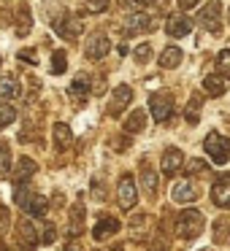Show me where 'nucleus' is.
<instances>
[{"label":"nucleus","mask_w":230,"mask_h":251,"mask_svg":"<svg viewBox=\"0 0 230 251\" xmlns=\"http://www.w3.org/2000/svg\"><path fill=\"white\" fill-rule=\"evenodd\" d=\"M203 222H206V219H203L201 211L187 208V211H181L179 219H176V235H179V238H184V240L198 238V235L203 232Z\"/></svg>","instance_id":"nucleus-1"},{"label":"nucleus","mask_w":230,"mask_h":251,"mask_svg":"<svg viewBox=\"0 0 230 251\" xmlns=\"http://www.w3.org/2000/svg\"><path fill=\"white\" fill-rule=\"evenodd\" d=\"M203 149L211 157V162H217V165L230 162V138L219 135V132H208L206 141H203Z\"/></svg>","instance_id":"nucleus-2"},{"label":"nucleus","mask_w":230,"mask_h":251,"mask_svg":"<svg viewBox=\"0 0 230 251\" xmlns=\"http://www.w3.org/2000/svg\"><path fill=\"white\" fill-rule=\"evenodd\" d=\"M116 197H119V205L130 211L133 205L138 202V186H136V178L130 173H125L116 184Z\"/></svg>","instance_id":"nucleus-3"},{"label":"nucleus","mask_w":230,"mask_h":251,"mask_svg":"<svg viewBox=\"0 0 230 251\" xmlns=\"http://www.w3.org/2000/svg\"><path fill=\"white\" fill-rule=\"evenodd\" d=\"M149 108H152V119L154 122H165L173 114V98L168 92H154L149 98Z\"/></svg>","instance_id":"nucleus-4"},{"label":"nucleus","mask_w":230,"mask_h":251,"mask_svg":"<svg viewBox=\"0 0 230 251\" xmlns=\"http://www.w3.org/2000/svg\"><path fill=\"white\" fill-rule=\"evenodd\" d=\"M198 22L208 30V33H219V22H222V6H219L217 0L206 3V6L198 11Z\"/></svg>","instance_id":"nucleus-5"},{"label":"nucleus","mask_w":230,"mask_h":251,"mask_svg":"<svg viewBox=\"0 0 230 251\" xmlns=\"http://www.w3.org/2000/svg\"><path fill=\"white\" fill-rule=\"evenodd\" d=\"M130 100H133V89L127 87V84L116 87L114 92H111V100H109V116H122V111L130 105Z\"/></svg>","instance_id":"nucleus-6"},{"label":"nucleus","mask_w":230,"mask_h":251,"mask_svg":"<svg viewBox=\"0 0 230 251\" xmlns=\"http://www.w3.org/2000/svg\"><path fill=\"white\" fill-rule=\"evenodd\" d=\"M55 30H57V35L60 38H65V41H73V38H79L82 35V30H84V25H82V19L79 17H62V19H57L55 22Z\"/></svg>","instance_id":"nucleus-7"},{"label":"nucleus","mask_w":230,"mask_h":251,"mask_svg":"<svg viewBox=\"0 0 230 251\" xmlns=\"http://www.w3.org/2000/svg\"><path fill=\"white\" fill-rule=\"evenodd\" d=\"M165 33H168L171 38H184V35L192 33V22L184 14H171V17L165 19Z\"/></svg>","instance_id":"nucleus-8"},{"label":"nucleus","mask_w":230,"mask_h":251,"mask_svg":"<svg viewBox=\"0 0 230 251\" xmlns=\"http://www.w3.org/2000/svg\"><path fill=\"white\" fill-rule=\"evenodd\" d=\"M109 49H111V41H109V35L98 33V35H89V41H87V49H84V54H87V60H103V57L109 54Z\"/></svg>","instance_id":"nucleus-9"},{"label":"nucleus","mask_w":230,"mask_h":251,"mask_svg":"<svg viewBox=\"0 0 230 251\" xmlns=\"http://www.w3.org/2000/svg\"><path fill=\"white\" fill-rule=\"evenodd\" d=\"M171 200H173V202H181V205H187V202H195V200H198L195 184H190L187 178L176 181L173 189H171Z\"/></svg>","instance_id":"nucleus-10"},{"label":"nucleus","mask_w":230,"mask_h":251,"mask_svg":"<svg viewBox=\"0 0 230 251\" xmlns=\"http://www.w3.org/2000/svg\"><path fill=\"white\" fill-rule=\"evenodd\" d=\"M122 229V224H119V219H114V216H109V219H100L98 224L92 227V238L95 240H106V238H111V235H116Z\"/></svg>","instance_id":"nucleus-11"},{"label":"nucleus","mask_w":230,"mask_h":251,"mask_svg":"<svg viewBox=\"0 0 230 251\" xmlns=\"http://www.w3.org/2000/svg\"><path fill=\"white\" fill-rule=\"evenodd\" d=\"M181 162H184V154H181V149H165L163 154V173L165 176H173L181 170Z\"/></svg>","instance_id":"nucleus-12"},{"label":"nucleus","mask_w":230,"mask_h":251,"mask_svg":"<svg viewBox=\"0 0 230 251\" xmlns=\"http://www.w3.org/2000/svg\"><path fill=\"white\" fill-rule=\"evenodd\" d=\"M154 27L152 17L149 14H133L130 19H127V35H138V33H149V30Z\"/></svg>","instance_id":"nucleus-13"},{"label":"nucleus","mask_w":230,"mask_h":251,"mask_svg":"<svg viewBox=\"0 0 230 251\" xmlns=\"http://www.w3.org/2000/svg\"><path fill=\"white\" fill-rule=\"evenodd\" d=\"M17 238H19V246H25L28 251H33L35 246L41 243V240H38V235H35V229H33V224H30V222H22V224H19Z\"/></svg>","instance_id":"nucleus-14"},{"label":"nucleus","mask_w":230,"mask_h":251,"mask_svg":"<svg viewBox=\"0 0 230 251\" xmlns=\"http://www.w3.org/2000/svg\"><path fill=\"white\" fill-rule=\"evenodd\" d=\"M211 202H214L217 208L230 211V184H225V181L214 184V186H211Z\"/></svg>","instance_id":"nucleus-15"},{"label":"nucleus","mask_w":230,"mask_h":251,"mask_svg":"<svg viewBox=\"0 0 230 251\" xmlns=\"http://www.w3.org/2000/svg\"><path fill=\"white\" fill-rule=\"evenodd\" d=\"M181 60H184V51L179 49V46H168V49H163V54H160V68H179Z\"/></svg>","instance_id":"nucleus-16"},{"label":"nucleus","mask_w":230,"mask_h":251,"mask_svg":"<svg viewBox=\"0 0 230 251\" xmlns=\"http://www.w3.org/2000/svg\"><path fill=\"white\" fill-rule=\"evenodd\" d=\"M35 170H38V165H35L30 157H22V162L17 165V173H14V181H17V184H28V181L35 176Z\"/></svg>","instance_id":"nucleus-17"},{"label":"nucleus","mask_w":230,"mask_h":251,"mask_svg":"<svg viewBox=\"0 0 230 251\" xmlns=\"http://www.w3.org/2000/svg\"><path fill=\"white\" fill-rule=\"evenodd\" d=\"M141 186H144V192H146L149 197L157 195L160 178H157V173H154V170H149V165H146V162L141 165Z\"/></svg>","instance_id":"nucleus-18"},{"label":"nucleus","mask_w":230,"mask_h":251,"mask_svg":"<svg viewBox=\"0 0 230 251\" xmlns=\"http://www.w3.org/2000/svg\"><path fill=\"white\" fill-rule=\"evenodd\" d=\"M203 89H206L211 98H219V95H225V89H228V81H225L219 73H211V76L203 78Z\"/></svg>","instance_id":"nucleus-19"},{"label":"nucleus","mask_w":230,"mask_h":251,"mask_svg":"<svg viewBox=\"0 0 230 251\" xmlns=\"http://www.w3.org/2000/svg\"><path fill=\"white\" fill-rule=\"evenodd\" d=\"M144 125H146V111H141V108H136V111H130V116L125 119V132H141L144 130Z\"/></svg>","instance_id":"nucleus-20"},{"label":"nucleus","mask_w":230,"mask_h":251,"mask_svg":"<svg viewBox=\"0 0 230 251\" xmlns=\"http://www.w3.org/2000/svg\"><path fill=\"white\" fill-rule=\"evenodd\" d=\"M55 143H57V149H68L73 143V132H71V127L68 125H62V122H57L55 125Z\"/></svg>","instance_id":"nucleus-21"},{"label":"nucleus","mask_w":230,"mask_h":251,"mask_svg":"<svg viewBox=\"0 0 230 251\" xmlns=\"http://www.w3.org/2000/svg\"><path fill=\"white\" fill-rule=\"evenodd\" d=\"M46 211H49V202H46L41 195H33V200H30L28 208H25V213H30L33 219H44Z\"/></svg>","instance_id":"nucleus-22"},{"label":"nucleus","mask_w":230,"mask_h":251,"mask_svg":"<svg viewBox=\"0 0 230 251\" xmlns=\"http://www.w3.org/2000/svg\"><path fill=\"white\" fill-rule=\"evenodd\" d=\"M19 95H22V89H19L17 78H11V76L0 78V98H19Z\"/></svg>","instance_id":"nucleus-23"},{"label":"nucleus","mask_w":230,"mask_h":251,"mask_svg":"<svg viewBox=\"0 0 230 251\" xmlns=\"http://www.w3.org/2000/svg\"><path fill=\"white\" fill-rule=\"evenodd\" d=\"M71 229H68V235H79L82 232V222H84V205L82 202H76V205L71 208Z\"/></svg>","instance_id":"nucleus-24"},{"label":"nucleus","mask_w":230,"mask_h":251,"mask_svg":"<svg viewBox=\"0 0 230 251\" xmlns=\"http://www.w3.org/2000/svg\"><path fill=\"white\" fill-rule=\"evenodd\" d=\"M230 240V222L228 219H219L214 224V243H228Z\"/></svg>","instance_id":"nucleus-25"},{"label":"nucleus","mask_w":230,"mask_h":251,"mask_svg":"<svg viewBox=\"0 0 230 251\" xmlns=\"http://www.w3.org/2000/svg\"><path fill=\"white\" fill-rule=\"evenodd\" d=\"M201 105H203V98L198 95V98H190V103H187V111H184V119L190 122V125H195L201 116H198V111H201Z\"/></svg>","instance_id":"nucleus-26"},{"label":"nucleus","mask_w":230,"mask_h":251,"mask_svg":"<svg viewBox=\"0 0 230 251\" xmlns=\"http://www.w3.org/2000/svg\"><path fill=\"white\" fill-rule=\"evenodd\" d=\"M217 71L222 78H230V49H222L217 54Z\"/></svg>","instance_id":"nucleus-27"},{"label":"nucleus","mask_w":230,"mask_h":251,"mask_svg":"<svg viewBox=\"0 0 230 251\" xmlns=\"http://www.w3.org/2000/svg\"><path fill=\"white\" fill-rule=\"evenodd\" d=\"M65 65H68V57L62 49H57L52 54V73H65Z\"/></svg>","instance_id":"nucleus-28"},{"label":"nucleus","mask_w":230,"mask_h":251,"mask_svg":"<svg viewBox=\"0 0 230 251\" xmlns=\"http://www.w3.org/2000/svg\"><path fill=\"white\" fill-rule=\"evenodd\" d=\"M14 200H17V205L25 211V208H28V202L33 200V192H30L28 186H17V192H14Z\"/></svg>","instance_id":"nucleus-29"},{"label":"nucleus","mask_w":230,"mask_h":251,"mask_svg":"<svg viewBox=\"0 0 230 251\" xmlns=\"http://www.w3.org/2000/svg\"><path fill=\"white\" fill-rule=\"evenodd\" d=\"M14 119H17V111H14V105L3 103V105H0V127H8Z\"/></svg>","instance_id":"nucleus-30"},{"label":"nucleus","mask_w":230,"mask_h":251,"mask_svg":"<svg viewBox=\"0 0 230 251\" xmlns=\"http://www.w3.org/2000/svg\"><path fill=\"white\" fill-rule=\"evenodd\" d=\"M11 170V151L6 143H0V176H6Z\"/></svg>","instance_id":"nucleus-31"},{"label":"nucleus","mask_w":230,"mask_h":251,"mask_svg":"<svg viewBox=\"0 0 230 251\" xmlns=\"http://www.w3.org/2000/svg\"><path fill=\"white\" fill-rule=\"evenodd\" d=\"M71 92L79 95V98H84V95L89 92V78H87V76H79L76 81L71 84Z\"/></svg>","instance_id":"nucleus-32"},{"label":"nucleus","mask_w":230,"mask_h":251,"mask_svg":"<svg viewBox=\"0 0 230 251\" xmlns=\"http://www.w3.org/2000/svg\"><path fill=\"white\" fill-rule=\"evenodd\" d=\"M55 238H57V229H55V224L52 222H46V227H44V235H41V243L44 246H49V243H55Z\"/></svg>","instance_id":"nucleus-33"},{"label":"nucleus","mask_w":230,"mask_h":251,"mask_svg":"<svg viewBox=\"0 0 230 251\" xmlns=\"http://www.w3.org/2000/svg\"><path fill=\"white\" fill-rule=\"evenodd\" d=\"M111 0H87V11L89 14H103L106 8H109Z\"/></svg>","instance_id":"nucleus-34"},{"label":"nucleus","mask_w":230,"mask_h":251,"mask_svg":"<svg viewBox=\"0 0 230 251\" xmlns=\"http://www.w3.org/2000/svg\"><path fill=\"white\" fill-rule=\"evenodd\" d=\"M17 30H19V35H28L30 33V11H28V8L19 14V27Z\"/></svg>","instance_id":"nucleus-35"},{"label":"nucleus","mask_w":230,"mask_h":251,"mask_svg":"<svg viewBox=\"0 0 230 251\" xmlns=\"http://www.w3.org/2000/svg\"><path fill=\"white\" fill-rule=\"evenodd\" d=\"M149 57H152V46H149V44L136 46V60H138V62H146Z\"/></svg>","instance_id":"nucleus-36"},{"label":"nucleus","mask_w":230,"mask_h":251,"mask_svg":"<svg viewBox=\"0 0 230 251\" xmlns=\"http://www.w3.org/2000/svg\"><path fill=\"white\" fill-rule=\"evenodd\" d=\"M92 197L95 200H106V189H103V181L92 178Z\"/></svg>","instance_id":"nucleus-37"},{"label":"nucleus","mask_w":230,"mask_h":251,"mask_svg":"<svg viewBox=\"0 0 230 251\" xmlns=\"http://www.w3.org/2000/svg\"><path fill=\"white\" fill-rule=\"evenodd\" d=\"M195 173H206V162H201V159H192V162L187 165V176H195Z\"/></svg>","instance_id":"nucleus-38"},{"label":"nucleus","mask_w":230,"mask_h":251,"mask_svg":"<svg viewBox=\"0 0 230 251\" xmlns=\"http://www.w3.org/2000/svg\"><path fill=\"white\" fill-rule=\"evenodd\" d=\"M8 208H0V232H3V229H8Z\"/></svg>","instance_id":"nucleus-39"},{"label":"nucleus","mask_w":230,"mask_h":251,"mask_svg":"<svg viewBox=\"0 0 230 251\" xmlns=\"http://www.w3.org/2000/svg\"><path fill=\"white\" fill-rule=\"evenodd\" d=\"M19 60H25V62H35V54H33V51H19Z\"/></svg>","instance_id":"nucleus-40"},{"label":"nucleus","mask_w":230,"mask_h":251,"mask_svg":"<svg viewBox=\"0 0 230 251\" xmlns=\"http://www.w3.org/2000/svg\"><path fill=\"white\" fill-rule=\"evenodd\" d=\"M195 3H198V0H179L181 8H195Z\"/></svg>","instance_id":"nucleus-41"},{"label":"nucleus","mask_w":230,"mask_h":251,"mask_svg":"<svg viewBox=\"0 0 230 251\" xmlns=\"http://www.w3.org/2000/svg\"><path fill=\"white\" fill-rule=\"evenodd\" d=\"M133 3H138V6H152L154 0H133Z\"/></svg>","instance_id":"nucleus-42"},{"label":"nucleus","mask_w":230,"mask_h":251,"mask_svg":"<svg viewBox=\"0 0 230 251\" xmlns=\"http://www.w3.org/2000/svg\"><path fill=\"white\" fill-rule=\"evenodd\" d=\"M65 251H79V246H76V243H68V246H65Z\"/></svg>","instance_id":"nucleus-43"},{"label":"nucleus","mask_w":230,"mask_h":251,"mask_svg":"<svg viewBox=\"0 0 230 251\" xmlns=\"http://www.w3.org/2000/svg\"><path fill=\"white\" fill-rule=\"evenodd\" d=\"M111 251H122V246H114V249H111Z\"/></svg>","instance_id":"nucleus-44"},{"label":"nucleus","mask_w":230,"mask_h":251,"mask_svg":"<svg viewBox=\"0 0 230 251\" xmlns=\"http://www.w3.org/2000/svg\"><path fill=\"white\" fill-rule=\"evenodd\" d=\"M228 22H230V11H228Z\"/></svg>","instance_id":"nucleus-45"},{"label":"nucleus","mask_w":230,"mask_h":251,"mask_svg":"<svg viewBox=\"0 0 230 251\" xmlns=\"http://www.w3.org/2000/svg\"><path fill=\"white\" fill-rule=\"evenodd\" d=\"M157 251H163V249H157Z\"/></svg>","instance_id":"nucleus-46"}]
</instances>
